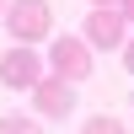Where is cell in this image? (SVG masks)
Wrapping results in <instances>:
<instances>
[{
    "label": "cell",
    "instance_id": "cell-1",
    "mask_svg": "<svg viewBox=\"0 0 134 134\" xmlns=\"http://www.w3.org/2000/svg\"><path fill=\"white\" fill-rule=\"evenodd\" d=\"M5 32L16 43H43L54 32V5L48 0H5Z\"/></svg>",
    "mask_w": 134,
    "mask_h": 134
},
{
    "label": "cell",
    "instance_id": "cell-2",
    "mask_svg": "<svg viewBox=\"0 0 134 134\" xmlns=\"http://www.w3.org/2000/svg\"><path fill=\"white\" fill-rule=\"evenodd\" d=\"M38 81H43V59L32 54V43H16V48L0 54V86H11V91H32Z\"/></svg>",
    "mask_w": 134,
    "mask_h": 134
},
{
    "label": "cell",
    "instance_id": "cell-3",
    "mask_svg": "<svg viewBox=\"0 0 134 134\" xmlns=\"http://www.w3.org/2000/svg\"><path fill=\"white\" fill-rule=\"evenodd\" d=\"M48 70L81 86L86 75H91V43H86V38H54L48 43Z\"/></svg>",
    "mask_w": 134,
    "mask_h": 134
},
{
    "label": "cell",
    "instance_id": "cell-4",
    "mask_svg": "<svg viewBox=\"0 0 134 134\" xmlns=\"http://www.w3.org/2000/svg\"><path fill=\"white\" fill-rule=\"evenodd\" d=\"M70 107H75V81L43 75V81L32 86V113H38V118H64Z\"/></svg>",
    "mask_w": 134,
    "mask_h": 134
},
{
    "label": "cell",
    "instance_id": "cell-5",
    "mask_svg": "<svg viewBox=\"0 0 134 134\" xmlns=\"http://www.w3.org/2000/svg\"><path fill=\"white\" fill-rule=\"evenodd\" d=\"M129 16L124 11H113V5H91V16H86V43L91 48H124V38H129Z\"/></svg>",
    "mask_w": 134,
    "mask_h": 134
},
{
    "label": "cell",
    "instance_id": "cell-6",
    "mask_svg": "<svg viewBox=\"0 0 134 134\" xmlns=\"http://www.w3.org/2000/svg\"><path fill=\"white\" fill-rule=\"evenodd\" d=\"M0 134H43V129H38V118H21V113H5V118H0Z\"/></svg>",
    "mask_w": 134,
    "mask_h": 134
},
{
    "label": "cell",
    "instance_id": "cell-7",
    "mask_svg": "<svg viewBox=\"0 0 134 134\" xmlns=\"http://www.w3.org/2000/svg\"><path fill=\"white\" fill-rule=\"evenodd\" d=\"M81 134H129V129L118 124V118H107V113H97V118H86V124H81Z\"/></svg>",
    "mask_w": 134,
    "mask_h": 134
},
{
    "label": "cell",
    "instance_id": "cell-8",
    "mask_svg": "<svg viewBox=\"0 0 134 134\" xmlns=\"http://www.w3.org/2000/svg\"><path fill=\"white\" fill-rule=\"evenodd\" d=\"M124 70L134 75V38H124Z\"/></svg>",
    "mask_w": 134,
    "mask_h": 134
},
{
    "label": "cell",
    "instance_id": "cell-9",
    "mask_svg": "<svg viewBox=\"0 0 134 134\" xmlns=\"http://www.w3.org/2000/svg\"><path fill=\"white\" fill-rule=\"evenodd\" d=\"M124 16H129V21H134V0H124Z\"/></svg>",
    "mask_w": 134,
    "mask_h": 134
},
{
    "label": "cell",
    "instance_id": "cell-10",
    "mask_svg": "<svg viewBox=\"0 0 134 134\" xmlns=\"http://www.w3.org/2000/svg\"><path fill=\"white\" fill-rule=\"evenodd\" d=\"M91 5H113V0H91Z\"/></svg>",
    "mask_w": 134,
    "mask_h": 134
},
{
    "label": "cell",
    "instance_id": "cell-11",
    "mask_svg": "<svg viewBox=\"0 0 134 134\" xmlns=\"http://www.w3.org/2000/svg\"><path fill=\"white\" fill-rule=\"evenodd\" d=\"M0 16H5V0H0Z\"/></svg>",
    "mask_w": 134,
    "mask_h": 134
},
{
    "label": "cell",
    "instance_id": "cell-12",
    "mask_svg": "<svg viewBox=\"0 0 134 134\" xmlns=\"http://www.w3.org/2000/svg\"><path fill=\"white\" fill-rule=\"evenodd\" d=\"M129 102H134V97H129Z\"/></svg>",
    "mask_w": 134,
    "mask_h": 134
}]
</instances>
